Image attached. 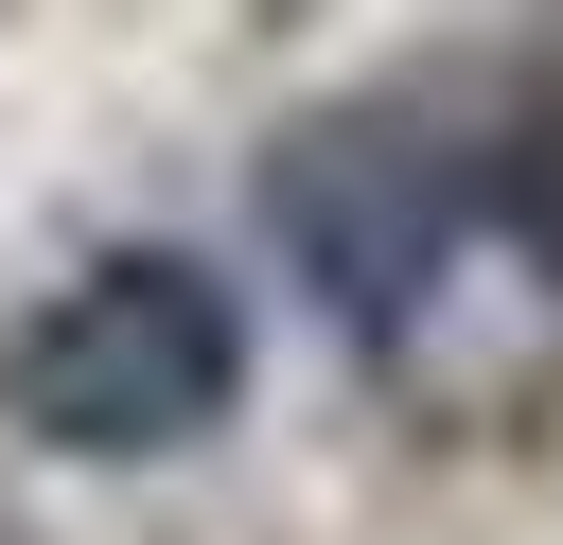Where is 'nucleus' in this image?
<instances>
[{
  "mask_svg": "<svg viewBox=\"0 0 563 545\" xmlns=\"http://www.w3.org/2000/svg\"><path fill=\"white\" fill-rule=\"evenodd\" d=\"M229 404H246V299H229L194 246H88V264L0 334V422H18L35 457H88V475L194 457Z\"/></svg>",
  "mask_w": 563,
  "mask_h": 545,
  "instance_id": "1",
  "label": "nucleus"
},
{
  "mask_svg": "<svg viewBox=\"0 0 563 545\" xmlns=\"http://www.w3.org/2000/svg\"><path fill=\"white\" fill-rule=\"evenodd\" d=\"M264 229L317 281L334 334H405V316H440V281L493 229V193H475V141L457 123H422V105H317L264 158Z\"/></svg>",
  "mask_w": 563,
  "mask_h": 545,
  "instance_id": "2",
  "label": "nucleus"
},
{
  "mask_svg": "<svg viewBox=\"0 0 563 545\" xmlns=\"http://www.w3.org/2000/svg\"><path fill=\"white\" fill-rule=\"evenodd\" d=\"M475 193H493V229L528 246V281L563 299V88H528L510 141H475Z\"/></svg>",
  "mask_w": 563,
  "mask_h": 545,
  "instance_id": "3",
  "label": "nucleus"
}]
</instances>
